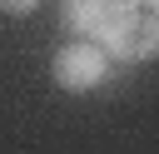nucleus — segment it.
I'll return each mask as SVG.
<instances>
[{"label":"nucleus","instance_id":"f257e3e1","mask_svg":"<svg viewBox=\"0 0 159 154\" xmlns=\"http://www.w3.org/2000/svg\"><path fill=\"white\" fill-rule=\"evenodd\" d=\"M104 45L109 60H154L159 55V15H139V10H104V25L94 35Z\"/></svg>","mask_w":159,"mask_h":154},{"label":"nucleus","instance_id":"f03ea898","mask_svg":"<svg viewBox=\"0 0 159 154\" xmlns=\"http://www.w3.org/2000/svg\"><path fill=\"white\" fill-rule=\"evenodd\" d=\"M104 70H109V55H104V45H99V40H70V45L50 60L55 84H60V89H70V94L94 89V84L104 79Z\"/></svg>","mask_w":159,"mask_h":154},{"label":"nucleus","instance_id":"7ed1b4c3","mask_svg":"<svg viewBox=\"0 0 159 154\" xmlns=\"http://www.w3.org/2000/svg\"><path fill=\"white\" fill-rule=\"evenodd\" d=\"M60 25L70 40H94L104 25V0H65L60 5Z\"/></svg>","mask_w":159,"mask_h":154},{"label":"nucleus","instance_id":"20e7f679","mask_svg":"<svg viewBox=\"0 0 159 154\" xmlns=\"http://www.w3.org/2000/svg\"><path fill=\"white\" fill-rule=\"evenodd\" d=\"M35 5H40V0H0V10H5V15H30Z\"/></svg>","mask_w":159,"mask_h":154},{"label":"nucleus","instance_id":"39448f33","mask_svg":"<svg viewBox=\"0 0 159 154\" xmlns=\"http://www.w3.org/2000/svg\"><path fill=\"white\" fill-rule=\"evenodd\" d=\"M144 0H104V10H139Z\"/></svg>","mask_w":159,"mask_h":154},{"label":"nucleus","instance_id":"423d86ee","mask_svg":"<svg viewBox=\"0 0 159 154\" xmlns=\"http://www.w3.org/2000/svg\"><path fill=\"white\" fill-rule=\"evenodd\" d=\"M149 5H154V15H159V0H149Z\"/></svg>","mask_w":159,"mask_h":154}]
</instances>
